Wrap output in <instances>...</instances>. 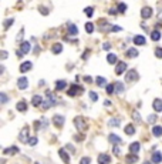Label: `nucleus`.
<instances>
[{"label":"nucleus","instance_id":"obj_46","mask_svg":"<svg viewBox=\"0 0 162 164\" xmlns=\"http://www.w3.org/2000/svg\"><path fill=\"white\" fill-rule=\"evenodd\" d=\"M84 82L85 83H92V78L90 77V76H85V77H84Z\"/></svg>","mask_w":162,"mask_h":164},{"label":"nucleus","instance_id":"obj_28","mask_svg":"<svg viewBox=\"0 0 162 164\" xmlns=\"http://www.w3.org/2000/svg\"><path fill=\"white\" fill-rule=\"evenodd\" d=\"M114 86H115V91L118 93V94H121L122 91H124V84L121 82H117V83H114Z\"/></svg>","mask_w":162,"mask_h":164},{"label":"nucleus","instance_id":"obj_20","mask_svg":"<svg viewBox=\"0 0 162 164\" xmlns=\"http://www.w3.org/2000/svg\"><path fill=\"white\" fill-rule=\"evenodd\" d=\"M67 87V83L64 82V80H58V82H56V90L60 91V90H64Z\"/></svg>","mask_w":162,"mask_h":164},{"label":"nucleus","instance_id":"obj_17","mask_svg":"<svg viewBox=\"0 0 162 164\" xmlns=\"http://www.w3.org/2000/svg\"><path fill=\"white\" fill-rule=\"evenodd\" d=\"M31 67H33L31 62H24V63H21V66H20V71L21 73H26V71H29Z\"/></svg>","mask_w":162,"mask_h":164},{"label":"nucleus","instance_id":"obj_53","mask_svg":"<svg viewBox=\"0 0 162 164\" xmlns=\"http://www.w3.org/2000/svg\"><path fill=\"white\" fill-rule=\"evenodd\" d=\"M112 32H120V30H121V27H118V26H112Z\"/></svg>","mask_w":162,"mask_h":164},{"label":"nucleus","instance_id":"obj_10","mask_svg":"<svg viewBox=\"0 0 162 164\" xmlns=\"http://www.w3.org/2000/svg\"><path fill=\"white\" fill-rule=\"evenodd\" d=\"M141 16H142V19H149V17L152 16V9L151 7H144L141 10Z\"/></svg>","mask_w":162,"mask_h":164},{"label":"nucleus","instance_id":"obj_29","mask_svg":"<svg viewBox=\"0 0 162 164\" xmlns=\"http://www.w3.org/2000/svg\"><path fill=\"white\" fill-rule=\"evenodd\" d=\"M110 141H111L112 144H120L121 143V139L117 134H110Z\"/></svg>","mask_w":162,"mask_h":164},{"label":"nucleus","instance_id":"obj_7","mask_svg":"<svg viewBox=\"0 0 162 164\" xmlns=\"http://www.w3.org/2000/svg\"><path fill=\"white\" fill-rule=\"evenodd\" d=\"M58 156L61 157V160L64 161L66 164L70 163V156H68V153H67L64 148H60V150H58Z\"/></svg>","mask_w":162,"mask_h":164},{"label":"nucleus","instance_id":"obj_54","mask_svg":"<svg viewBox=\"0 0 162 164\" xmlns=\"http://www.w3.org/2000/svg\"><path fill=\"white\" fill-rule=\"evenodd\" d=\"M134 119L135 120H138V121H139V120H141V117H139V114H138V113H134V116H132Z\"/></svg>","mask_w":162,"mask_h":164},{"label":"nucleus","instance_id":"obj_4","mask_svg":"<svg viewBox=\"0 0 162 164\" xmlns=\"http://www.w3.org/2000/svg\"><path fill=\"white\" fill-rule=\"evenodd\" d=\"M137 78H138V73H137V70H134V69L128 70V73L125 74V80L127 82H135Z\"/></svg>","mask_w":162,"mask_h":164},{"label":"nucleus","instance_id":"obj_32","mask_svg":"<svg viewBox=\"0 0 162 164\" xmlns=\"http://www.w3.org/2000/svg\"><path fill=\"white\" fill-rule=\"evenodd\" d=\"M97 86H100V87H103V86H105L107 84V80H105L104 77H97Z\"/></svg>","mask_w":162,"mask_h":164},{"label":"nucleus","instance_id":"obj_33","mask_svg":"<svg viewBox=\"0 0 162 164\" xmlns=\"http://www.w3.org/2000/svg\"><path fill=\"white\" fill-rule=\"evenodd\" d=\"M85 32L91 34V33L94 32V25H92V23H85Z\"/></svg>","mask_w":162,"mask_h":164},{"label":"nucleus","instance_id":"obj_34","mask_svg":"<svg viewBox=\"0 0 162 164\" xmlns=\"http://www.w3.org/2000/svg\"><path fill=\"white\" fill-rule=\"evenodd\" d=\"M110 126H111V127H118V126H120V120L118 119H111L110 120Z\"/></svg>","mask_w":162,"mask_h":164},{"label":"nucleus","instance_id":"obj_2","mask_svg":"<svg viewBox=\"0 0 162 164\" xmlns=\"http://www.w3.org/2000/svg\"><path fill=\"white\" fill-rule=\"evenodd\" d=\"M84 91L83 86H77V84H73V86H70V89H68V91H67V94L70 96V97H74V96L77 94H81Z\"/></svg>","mask_w":162,"mask_h":164},{"label":"nucleus","instance_id":"obj_21","mask_svg":"<svg viewBox=\"0 0 162 164\" xmlns=\"http://www.w3.org/2000/svg\"><path fill=\"white\" fill-rule=\"evenodd\" d=\"M61 50H63V44H61V43H56V44H53V47H51V51H53L54 54L61 53Z\"/></svg>","mask_w":162,"mask_h":164},{"label":"nucleus","instance_id":"obj_25","mask_svg":"<svg viewBox=\"0 0 162 164\" xmlns=\"http://www.w3.org/2000/svg\"><path fill=\"white\" fill-rule=\"evenodd\" d=\"M124 131H125V134H128V135H132L134 133H135V127H134L132 124H128V126H125Z\"/></svg>","mask_w":162,"mask_h":164},{"label":"nucleus","instance_id":"obj_51","mask_svg":"<svg viewBox=\"0 0 162 164\" xmlns=\"http://www.w3.org/2000/svg\"><path fill=\"white\" fill-rule=\"evenodd\" d=\"M23 33H24V29H21V30H20L19 36H17V40H21V36H23Z\"/></svg>","mask_w":162,"mask_h":164},{"label":"nucleus","instance_id":"obj_15","mask_svg":"<svg viewBox=\"0 0 162 164\" xmlns=\"http://www.w3.org/2000/svg\"><path fill=\"white\" fill-rule=\"evenodd\" d=\"M17 86H19V89H26V87L29 86V82H27V78L26 77H20L19 80H17Z\"/></svg>","mask_w":162,"mask_h":164},{"label":"nucleus","instance_id":"obj_36","mask_svg":"<svg viewBox=\"0 0 162 164\" xmlns=\"http://www.w3.org/2000/svg\"><path fill=\"white\" fill-rule=\"evenodd\" d=\"M117 10H118L120 13H125V10H127V4H125V3H120Z\"/></svg>","mask_w":162,"mask_h":164},{"label":"nucleus","instance_id":"obj_41","mask_svg":"<svg viewBox=\"0 0 162 164\" xmlns=\"http://www.w3.org/2000/svg\"><path fill=\"white\" fill-rule=\"evenodd\" d=\"M90 98H91L92 101H97V100H98V96H97V93H94V91H90Z\"/></svg>","mask_w":162,"mask_h":164},{"label":"nucleus","instance_id":"obj_23","mask_svg":"<svg viewBox=\"0 0 162 164\" xmlns=\"http://www.w3.org/2000/svg\"><path fill=\"white\" fill-rule=\"evenodd\" d=\"M154 110L155 111H162V100H159V98H157V100H154Z\"/></svg>","mask_w":162,"mask_h":164},{"label":"nucleus","instance_id":"obj_47","mask_svg":"<svg viewBox=\"0 0 162 164\" xmlns=\"http://www.w3.org/2000/svg\"><path fill=\"white\" fill-rule=\"evenodd\" d=\"M103 47H104V50H110V49H111V44H110V43H104V44H103Z\"/></svg>","mask_w":162,"mask_h":164},{"label":"nucleus","instance_id":"obj_1","mask_svg":"<svg viewBox=\"0 0 162 164\" xmlns=\"http://www.w3.org/2000/svg\"><path fill=\"white\" fill-rule=\"evenodd\" d=\"M46 101H44V104H43V109L44 110H47V109H50L51 106H56L57 104V98L54 97V94L51 93V91H46Z\"/></svg>","mask_w":162,"mask_h":164},{"label":"nucleus","instance_id":"obj_5","mask_svg":"<svg viewBox=\"0 0 162 164\" xmlns=\"http://www.w3.org/2000/svg\"><path fill=\"white\" fill-rule=\"evenodd\" d=\"M19 140H20L21 143H29V140H30V137H29V127H24L23 130H21L20 135H19Z\"/></svg>","mask_w":162,"mask_h":164},{"label":"nucleus","instance_id":"obj_14","mask_svg":"<svg viewBox=\"0 0 162 164\" xmlns=\"http://www.w3.org/2000/svg\"><path fill=\"white\" fill-rule=\"evenodd\" d=\"M152 163L154 164H159V163H162V154L159 151H155L154 154H152Z\"/></svg>","mask_w":162,"mask_h":164},{"label":"nucleus","instance_id":"obj_9","mask_svg":"<svg viewBox=\"0 0 162 164\" xmlns=\"http://www.w3.org/2000/svg\"><path fill=\"white\" fill-rule=\"evenodd\" d=\"M111 163V158L108 154H100L98 156V164H110Z\"/></svg>","mask_w":162,"mask_h":164},{"label":"nucleus","instance_id":"obj_35","mask_svg":"<svg viewBox=\"0 0 162 164\" xmlns=\"http://www.w3.org/2000/svg\"><path fill=\"white\" fill-rule=\"evenodd\" d=\"M13 21H14V20H13V19H7V20H4V25H3V27H4V29H6V30H7L9 27H10V26L13 25Z\"/></svg>","mask_w":162,"mask_h":164},{"label":"nucleus","instance_id":"obj_16","mask_svg":"<svg viewBox=\"0 0 162 164\" xmlns=\"http://www.w3.org/2000/svg\"><path fill=\"white\" fill-rule=\"evenodd\" d=\"M139 147H141V144L138 143H132L131 146H129V151H131V154H137L138 156V151H139Z\"/></svg>","mask_w":162,"mask_h":164},{"label":"nucleus","instance_id":"obj_42","mask_svg":"<svg viewBox=\"0 0 162 164\" xmlns=\"http://www.w3.org/2000/svg\"><path fill=\"white\" fill-rule=\"evenodd\" d=\"M90 163H91V158H88V157H83L81 161H80V164H90Z\"/></svg>","mask_w":162,"mask_h":164},{"label":"nucleus","instance_id":"obj_31","mask_svg":"<svg viewBox=\"0 0 162 164\" xmlns=\"http://www.w3.org/2000/svg\"><path fill=\"white\" fill-rule=\"evenodd\" d=\"M151 39H152L154 41H158L159 39H161V33H159L158 30H154V32L151 33Z\"/></svg>","mask_w":162,"mask_h":164},{"label":"nucleus","instance_id":"obj_24","mask_svg":"<svg viewBox=\"0 0 162 164\" xmlns=\"http://www.w3.org/2000/svg\"><path fill=\"white\" fill-rule=\"evenodd\" d=\"M16 109H17V110H19V111H26V110H27V104H26V101H24V100H21V101H19V103H17Z\"/></svg>","mask_w":162,"mask_h":164},{"label":"nucleus","instance_id":"obj_26","mask_svg":"<svg viewBox=\"0 0 162 164\" xmlns=\"http://www.w3.org/2000/svg\"><path fill=\"white\" fill-rule=\"evenodd\" d=\"M152 134H154L155 137H161L162 135V127L161 126H154V128H152Z\"/></svg>","mask_w":162,"mask_h":164},{"label":"nucleus","instance_id":"obj_37","mask_svg":"<svg viewBox=\"0 0 162 164\" xmlns=\"http://www.w3.org/2000/svg\"><path fill=\"white\" fill-rule=\"evenodd\" d=\"M84 12H85V14H87L88 17H91L92 14H94V7H85Z\"/></svg>","mask_w":162,"mask_h":164},{"label":"nucleus","instance_id":"obj_30","mask_svg":"<svg viewBox=\"0 0 162 164\" xmlns=\"http://www.w3.org/2000/svg\"><path fill=\"white\" fill-rule=\"evenodd\" d=\"M107 62L110 63V64H114V63H117L118 62V60H117V56L115 54H112V53H110L107 56Z\"/></svg>","mask_w":162,"mask_h":164},{"label":"nucleus","instance_id":"obj_59","mask_svg":"<svg viewBox=\"0 0 162 164\" xmlns=\"http://www.w3.org/2000/svg\"><path fill=\"white\" fill-rule=\"evenodd\" d=\"M159 17H161V19H162V13H161V14H159Z\"/></svg>","mask_w":162,"mask_h":164},{"label":"nucleus","instance_id":"obj_8","mask_svg":"<svg viewBox=\"0 0 162 164\" xmlns=\"http://www.w3.org/2000/svg\"><path fill=\"white\" fill-rule=\"evenodd\" d=\"M127 69V63L125 62H118L117 63V69H115V73L117 74H122Z\"/></svg>","mask_w":162,"mask_h":164},{"label":"nucleus","instance_id":"obj_45","mask_svg":"<svg viewBox=\"0 0 162 164\" xmlns=\"http://www.w3.org/2000/svg\"><path fill=\"white\" fill-rule=\"evenodd\" d=\"M38 10H40V12H41V14H49V12H47V9L41 7V6H40V7H38Z\"/></svg>","mask_w":162,"mask_h":164},{"label":"nucleus","instance_id":"obj_12","mask_svg":"<svg viewBox=\"0 0 162 164\" xmlns=\"http://www.w3.org/2000/svg\"><path fill=\"white\" fill-rule=\"evenodd\" d=\"M41 103H44L43 101V97L41 96H38V94H36V96H33V98H31V104H33L34 107H38Z\"/></svg>","mask_w":162,"mask_h":164},{"label":"nucleus","instance_id":"obj_19","mask_svg":"<svg viewBox=\"0 0 162 164\" xmlns=\"http://www.w3.org/2000/svg\"><path fill=\"white\" fill-rule=\"evenodd\" d=\"M125 160H127V163L128 164H134L138 161V156L137 154H128V156L125 157Z\"/></svg>","mask_w":162,"mask_h":164},{"label":"nucleus","instance_id":"obj_39","mask_svg":"<svg viewBox=\"0 0 162 164\" xmlns=\"http://www.w3.org/2000/svg\"><path fill=\"white\" fill-rule=\"evenodd\" d=\"M7 100H9L7 96L4 94V93H0V101L3 103V104H6V103H7Z\"/></svg>","mask_w":162,"mask_h":164},{"label":"nucleus","instance_id":"obj_11","mask_svg":"<svg viewBox=\"0 0 162 164\" xmlns=\"http://www.w3.org/2000/svg\"><path fill=\"white\" fill-rule=\"evenodd\" d=\"M67 29H68V34H71V36H77V34H78V29H77V26L73 25V23H68Z\"/></svg>","mask_w":162,"mask_h":164},{"label":"nucleus","instance_id":"obj_38","mask_svg":"<svg viewBox=\"0 0 162 164\" xmlns=\"http://www.w3.org/2000/svg\"><path fill=\"white\" fill-rule=\"evenodd\" d=\"M114 91H115V86H114V84H108L107 86V93L108 94H112Z\"/></svg>","mask_w":162,"mask_h":164},{"label":"nucleus","instance_id":"obj_3","mask_svg":"<svg viewBox=\"0 0 162 164\" xmlns=\"http://www.w3.org/2000/svg\"><path fill=\"white\" fill-rule=\"evenodd\" d=\"M74 123H75V127L78 128V130H81V131L87 130V124H85V120H84L83 117H75Z\"/></svg>","mask_w":162,"mask_h":164},{"label":"nucleus","instance_id":"obj_48","mask_svg":"<svg viewBox=\"0 0 162 164\" xmlns=\"http://www.w3.org/2000/svg\"><path fill=\"white\" fill-rule=\"evenodd\" d=\"M0 54H2V59H3V60H4V59H7V51L2 50V53H0Z\"/></svg>","mask_w":162,"mask_h":164},{"label":"nucleus","instance_id":"obj_27","mask_svg":"<svg viewBox=\"0 0 162 164\" xmlns=\"http://www.w3.org/2000/svg\"><path fill=\"white\" fill-rule=\"evenodd\" d=\"M138 50L137 49H129L128 51H127V57H131V59H135L138 56Z\"/></svg>","mask_w":162,"mask_h":164},{"label":"nucleus","instance_id":"obj_44","mask_svg":"<svg viewBox=\"0 0 162 164\" xmlns=\"http://www.w3.org/2000/svg\"><path fill=\"white\" fill-rule=\"evenodd\" d=\"M155 120H157V114H151L149 117H148V123H154Z\"/></svg>","mask_w":162,"mask_h":164},{"label":"nucleus","instance_id":"obj_6","mask_svg":"<svg viewBox=\"0 0 162 164\" xmlns=\"http://www.w3.org/2000/svg\"><path fill=\"white\" fill-rule=\"evenodd\" d=\"M64 121H66V120H64V117H63L61 114H56L53 117V123L56 127H63V126H64Z\"/></svg>","mask_w":162,"mask_h":164},{"label":"nucleus","instance_id":"obj_50","mask_svg":"<svg viewBox=\"0 0 162 164\" xmlns=\"http://www.w3.org/2000/svg\"><path fill=\"white\" fill-rule=\"evenodd\" d=\"M112 150H114V153H115V156H118V154H120V148L117 147V146H114V148H112Z\"/></svg>","mask_w":162,"mask_h":164},{"label":"nucleus","instance_id":"obj_49","mask_svg":"<svg viewBox=\"0 0 162 164\" xmlns=\"http://www.w3.org/2000/svg\"><path fill=\"white\" fill-rule=\"evenodd\" d=\"M40 123H41V121H34V128H36V130L40 128Z\"/></svg>","mask_w":162,"mask_h":164},{"label":"nucleus","instance_id":"obj_40","mask_svg":"<svg viewBox=\"0 0 162 164\" xmlns=\"http://www.w3.org/2000/svg\"><path fill=\"white\" fill-rule=\"evenodd\" d=\"M37 137H30V140H29V144L30 146H36V144H37Z\"/></svg>","mask_w":162,"mask_h":164},{"label":"nucleus","instance_id":"obj_57","mask_svg":"<svg viewBox=\"0 0 162 164\" xmlns=\"http://www.w3.org/2000/svg\"><path fill=\"white\" fill-rule=\"evenodd\" d=\"M104 104H105V106H111V101H110V100H105Z\"/></svg>","mask_w":162,"mask_h":164},{"label":"nucleus","instance_id":"obj_18","mask_svg":"<svg viewBox=\"0 0 162 164\" xmlns=\"http://www.w3.org/2000/svg\"><path fill=\"white\" fill-rule=\"evenodd\" d=\"M20 49H21L20 51H21L23 54L29 53V51H30V43H29V41H23V43L20 44Z\"/></svg>","mask_w":162,"mask_h":164},{"label":"nucleus","instance_id":"obj_58","mask_svg":"<svg viewBox=\"0 0 162 164\" xmlns=\"http://www.w3.org/2000/svg\"><path fill=\"white\" fill-rule=\"evenodd\" d=\"M144 164H152V163H149V161H145V163H144Z\"/></svg>","mask_w":162,"mask_h":164},{"label":"nucleus","instance_id":"obj_56","mask_svg":"<svg viewBox=\"0 0 162 164\" xmlns=\"http://www.w3.org/2000/svg\"><path fill=\"white\" fill-rule=\"evenodd\" d=\"M117 12H118V10H115V9H111V10H110V14H117Z\"/></svg>","mask_w":162,"mask_h":164},{"label":"nucleus","instance_id":"obj_22","mask_svg":"<svg viewBox=\"0 0 162 164\" xmlns=\"http://www.w3.org/2000/svg\"><path fill=\"white\" fill-rule=\"evenodd\" d=\"M3 153L4 154H16V153H19V148L16 146H12V147H9V148H4Z\"/></svg>","mask_w":162,"mask_h":164},{"label":"nucleus","instance_id":"obj_52","mask_svg":"<svg viewBox=\"0 0 162 164\" xmlns=\"http://www.w3.org/2000/svg\"><path fill=\"white\" fill-rule=\"evenodd\" d=\"M75 140H77V141H83L84 135H75Z\"/></svg>","mask_w":162,"mask_h":164},{"label":"nucleus","instance_id":"obj_43","mask_svg":"<svg viewBox=\"0 0 162 164\" xmlns=\"http://www.w3.org/2000/svg\"><path fill=\"white\" fill-rule=\"evenodd\" d=\"M155 56H157L158 59H162V49H159L158 47V49L155 50Z\"/></svg>","mask_w":162,"mask_h":164},{"label":"nucleus","instance_id":"obj_55","mask_svg":"<svg viewBox=\"0 0 162 164\" xmlns=\"http://www.w3.org/2000/svg\"><path fill=\"white\" fill-rule=\"evenodd\" d=\"M67 148H70V151H71V153H74V151H75V150H74V147H73L71 144H67Z\"/></svg>","mask_w":162,"mask_h":164},{"label":"nucleus","instance_id":"obj_13","mask_svg":"<svg viewBox=\"0 0 162 164\" xmlns=\"http://www.w3.org/2000/svg\"><path fill=\"white\" fill-rule=\"evenodd\" d=\"M145 37L144 36H141V34H137V36L134 37V43H135V44L137 46H144L145 44Z\"/></svg>","mask_w":162,"mask_h":164}]
</instances>
